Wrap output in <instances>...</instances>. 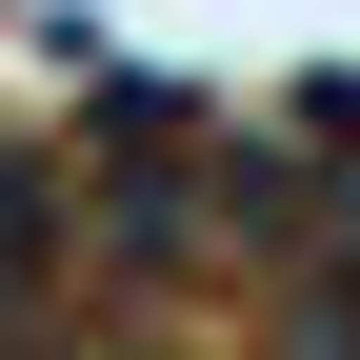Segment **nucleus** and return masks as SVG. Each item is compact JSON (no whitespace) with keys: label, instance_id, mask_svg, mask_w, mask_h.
Wrapping results in <instances>:
<instances>
[{"label":"nucleus","instance_id":"obj_1","mask_svg":"<svg viewBox=\"0 0 360 360\" xmlns=\"http://www.w3.org/2000/svg\"><path fill=\"white\" fill-rule=\"evenodd\" d=\"M40 300H60V180L0 141V340H40Z\"/></svg>","mask_w":360,"mask_h":360},{"label":"nucleus","instance_id":"obj_2","mask_svg":"<svg viewBox=\"0 0 360 360\" xmlns=\"http://www.w3.org/2000/svg\"><path fill=\"white\" fill-rule=\"evenodd\" d=\"M0 360H80V340H60V321H40V340H0Z\"/></svg>","mask_w":360,"mask_h":360}]
</instances>
